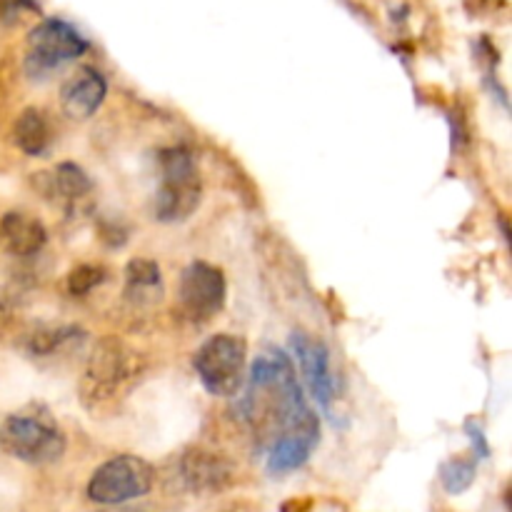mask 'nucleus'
Instances as JSON below:
<instances>
[{"label":"nucleus","instance_id":"1","mask_svg":"<svg viewBox=\"0 0 512 512\" xmlns=\"http://www.w3.org/2000/svg\"><path fill=\"white\" fill-rule=\"evenodd\" d=\"M243 388L240 413L265 448L270 473L303 468L320 443V420L305 400L290 355L278 348L258 355Z\"/></svg>","mask_w":512,"mask_h":512},{"label":"nucleus","instance_id":"2","mask_svg":"<svg viewBox=\"0 0 512 512\" xmlns=\"http://www.w3.org/2000/svg\"><path fill=\"white\" fill-rule=\"evenodd\" d=\"M145 370V360L133 345L125 340L100 338L93 345V353L88 355L83 378H80V398L85 408L103 410L113 405L115 400H123V395L133 388Z\"/></svg>","mask_w":512,"mask_h":512},{"label":"nucleus","instance_id":"3","mask_svg":"<svg viewBox=\"0 0 512 512\" xmlns=\"http://www.w3.org/2000/svg\"><path fill=\"white\" fill-rule=\"evenodd\" d=\"M0 450L28 465L58 463L65 453V433L45 405L30 403L0 418Z\"/></svg>","mask_w":512,"mask_h":512},{"label":"nucleus","instance_id":"4","mask_svg":"<svg viewBox=\"0 0 512 512\" xmlns=\"http://www.w3.org/2000/svg\"><path fill=\"white\" fill-rule=\"evenodd\" d=\"M158 190L153 198V215L160 223H183L198 210L203 200V180L190 148L170 145L158 153Z\"/></svg>","mask_w":512,"mask_h":512},{"label":"nucleus","instance_id":"5","mask_svg":"<svg viewBox=\"0 0 512 512\" xmlns=\"http://www.w3.org/2000/svg\"><path fill=\"white\" fill-rule=\"evenodd\" d=\"M193 368L205 393L215 398H233L243 390L248 378V343L235 333L213 335L193 355Z\"/></svg>","mask_w":512,"mask_h":512},{"label":"nucleus","instance_id":"6","mask_svg":"<svg viewBox=\"0 0 512 512\" xmlns=\"http://www.w3.org/2000/svg\"><path fill=\"white\" fill-rule=\"evenodd\" d=\"M90 43L75 25L63 18H45L35 25L25 40V73L30 78H45L60 65L73 63L88 53Z\"/></svg>","mask_w":512,"mask_h":512},{"label":"nucleus","instance_id":"7","mask_svg":"<svg viewBox=\"0 0 512 512\" xmlns=\"http://www.w3.org/2000/svg\"><path fill=\"white\" fill-rule=\"evenodd\" d=\"M155 468L140 455H115L95 468L88 480V498L98 505H125L153 490Z\"/></svg>","mask_w":512,"mask_h":512},{"label":"nucleus","instance_id":"8","mask_svg":"<svg viewBox=\"0 0 512 512\" xmlns=\"http://www.w3.org/2000/svg\"><path fill=\"white\" fill-rule=\"evenodd\" d=\"M225 295H228V285H225V275L218 265L193 260L180 273V308H183L185 318L193 323H208L210 318H215L223 310Z\"/></svg>","mask_w":512,"mask_h":512},{"label":"nucleus","instance_id":"9","mask_svg":"<svg viewBox=\"0 0 512 512\" xmlns=\"http://www.w3.org/2000/svg\"><path fill=\"white\" fill-rule=\"evenodd\" d=\"M290 355L298 363L300 373H303L305 388L313 395L315 403L330 413L335 400V378L333 368H330V350L318 335L305 333V330H295L290 335Z\"/></svg>","mask_w":512,"mask_h":512},{"label":"nucleus","instance_id":"10","mask_svg":"<svg viewBox=\"0 0 512 512\" xmlns=\"http://www.w3.org/2000/svg\"><path fill=\"white\" fill-rule=\"evenodd\" d=\"M180 483L188 493L213 495L233 483L235 468L225 455L205 448H190L178 463Z\"/></svg>","mask_w":512,"mask_h":512},{"label":"nucleus","instance_id":"11","mask_svg":"<svg viewBox=\"0 0 512 512\" xmlns=\"http://www.w3.org/2000/svg\"><path fill=\"white\" fill-rule=\"evenodd\" d=\"M108 95V80L98 68H80L78 73L70 75L60 88V108L65 118L70 120H88L98 113Z\"/></svg>","mask_w":512,"mask_h":512},{"label":"nucleus","instance_id":"12","mask_svg":"<svg viewBox=\"0 0 512 512\" xmlns=\"http://www.w3.org/2000/svg\"><path fill=\"white\" fill-rule=\"evenodd\" d=\"M0 243L15 258H33L48 243V230L33 215L13 210L0 218Z\"/></svg>","mask_w":512,"mask_h":512},{"label":"nucleus","instance_id":"13","mask_svg":"<svg viewBox=\"0 0 512 512\" xmlns=\"http://www.w3.org/2000/svg\"><path fill=\"white\" fill-rule=\"evenodd\" d=\"M40 178H45V175H40ZM90 190H93V183H90L88 173L78 163H58L45 178L43 193L50 200L73 205L83 200L85 195H90Z\"/></svg>","mask_w":512,"mask_h":512},{"label":"nucleus","instance_id":"14","mask_svg":"<svg viewBox=\"0 0 512 512\" xmlns=\"http://www.w3.org/2000/svg\"><path fill=\"white\" fill-rule=\"evenodd\" d=\"M163 293V273L150 258H133L125 265V298L133 303H153Z\"/></svg>","mask_w":512,"mask_h":512},{"label":"nucleus","instance_id":"15","mask_svg":"<svg viewBox=\"0 0 512 512\" xmlns=\"http://www.w3.org/2000/svg\"><path fill=\"white\" fill-rule=\"evenodd\" d=\"M85 338L88 335L78 325H43V328L33 330L23 340V345L30 358H50V355H58L60 350L70 348V345L83 343Z\"/></svg>","mask_w":512,"mask_h":512},{"label":"nucleus","instance_id":"16","mask_svg":"<svg viewBox=\"0 0 512 512\" xmlns=\"http://www.w3.org/2000/svg\"><path fill=\"white\" fill-rule=\"evenodd\" d=\"M50 125L38 108L20 110L13 123V143L30 158H38L50 148Z\"/></svg>","mask_w":512,"mask_h":512},{"label":"nucleus","instance_id":"17","mask_svg":"<svg viewBox=\"0 0 512 512\" xmlns=\"http://www.w3.org/2000/svg\"><path fill=\"white\" fill-rule=\"evenodd\" d=\"M475 473H478V463L473 455H458L440 468V483H443L445 493L463 495L475 483Z\"/></svg>","mask_w":512,"mask_h":512},{"label":"nucleus","instance_id":"18","mask_svg":"<svg viewBox=\"0 0 512 512\" xmlns=\"http://www.w3.org/2000/svg\"><path fill=\"white\" fill-rule=\"evenodd\" d=\"M108 273H105L100 265H78L75 270H70L68 275V293L70 295H88L90 290H95L98 285L105 283Z\"/></svg>","mask_w":512,"mask_h":512},{"label":"nucleus","instance_id":"19","mask_svg":"<svg viewBox=\"0 0 512 512\" xmlns=\"http://www.w3.org/2000/svg\"><path fill=\"white\" fill-rule=\"evenodd\" d=\"M38 0H0V20L5 25L18 23L23 13H38Z\"/></svg>","mask_w":512,"mask_h":512},{"label":"nucleus","instance_id":"20","mask_svg":"<svg viewBox=\"0 0 512 512\" xmlns=\"http://www.w3.org/2000/svg\"><path fill=\"white\" fill-rule=\"evenodd\" d=\"M465 430H468L470 443H473V458H488L490 448H488V443H485V435H483V430L478 428V423H468L465 425Z\"/></svg>","mask_w":512,"mask_h":512}]
</instances>
